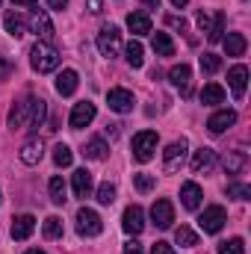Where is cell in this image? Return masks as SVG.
<instances>
[{"instance_id":"obj_1","label":"cell","mask_w":251,"mask_h":254,"mask_svg":"<svg viewBox=\"0 0 251 254\" xmlns=\"http://www.w3.org/2000/svg\"><path fill=\"white\" fill-rule=\"evenodd\" d=\"M30 65H33V71H39V74L57 71V68H60V54H57V48H51L48 42H36L33 51H30Z\"/></svg>"},{"instance_id":"obj_2","label":"cell","mask_w":251,"mask_h":254,"mask_svg":"<svg viewBox=\"0 0 251 254\" xmlns=\"http://www.w3.org/2000/svg\"><path fill=\"white\" fill-rule=\"evenodd\" d=\"M157 145H160V136H157L154 130H142V133H136V136H133V160H139V163L154 160Z\"/></svg>"},{"instance_id":"obj_3","label":"cell","mask_w":251,"mask_h":254,"mask_svg":"<svg viewBox=\"0 0 251 254\" xmlns=\"http://www.w3.org/2000/svg\"><path fill=\"white\" fill-rule=\"evenodd\" d=\"M98 51L107 60L119 57V51H122V33H119V27H113V24L101 27V33H98Z\"/></svg>"},{"instance_id":"obj_4","label":"cell","mask_w":251,"mask_h":254,"mask_svg":"<svg viewBox=\"0 0 251 254\" xmlns=\"http://www.w3.org/2000/svg\"><path fill=\"white\" fill-rule=\"evenodd\" d=\"M225 222H228V213H225V207H219V204L207 207V210L198 216V228H201L204 234H219V231L225 228Z\"/></svg>"},{"instance_id":"obj_5","label":"cell","mask_w":251,"mask_h":254,"mask_svg":"<svg viewBox=\"0 0 251 254\" xmlns=\"http://www.w3.org/2000/svg\"><path fill=\"white\" fill-rule=\"evenodd\" d=\"M101 231H104V222L95 210H89V207L77 210V234L80 237H98Z\"/></svg>"},{"instance_id":"obj_6","label":"cell","mask_w":251,"mask_h":254,"mask_svg":"<svg viewBox=\"0 0 251 254\" xmlns=\"http://www.w3.org/2000/svg\"><path fill=\"white\" fill-rule=\"evenodd\" d=\"M151 222H154V228H160V231H169V228H172V222H175V207H172L169 198H157V201H154V207H151Z\"/></svg>"},{"instance_id":"obj_7","label":"cell","mask_w":251,"mask_h":254,"mask_svg":"<svg viewBox=\"0 0 251 254\" xmlns=\"http://www.w3.org/2000/svg\"><path fill=\"white\" fill-rule=\"evenodd\" d=\"M95 116H98V107L92 101H80V104H74L68 125H71V130H83V127H89L95 122Z\"/></svg>"},{"instance_id":"obj_8","label":"cell","mask_w":251,"mask_h":254,"mask_svg":"<svg viewBox=\"0 0 251 254\" xmlns=\"http://www.w3.org/2000/svg\"><path fill=\"white\" fill-rule=\"evenodd\" d=\"M187 139H178V142H172L166 151H163V169L172 175V172H178L181 166H184V160H187Z\"/></svg>"},{"instance_id":"obj_9","label":"cell","mask_w":251,"mask_h":254,"mask_svg":"<svg viewBox=\"0 0 251 254\" xmlns=\"http://www.w3.org/2000/svg\"><path fill=\"white\" fill-rule=\"evenodd\" d=\"M33 104H36V98H24V101H18V104L9 110V130H24V127L30 125Z\"/></svg>"},{"instance_id":"obj_10","label":"cell","mask_w":251,"mask_h":254,"mask_svg":"<svg viewBox=\"0 0 251 254\" xmlns=\"http://www.w3.org/2000/svg\"><path fill=\"white\" fill-rule=\"evenodd\" d=\"M107 104H110V110L113 113H130L133 107H136V98H133V92L130 89H110L107 92Z\"/></svg>"},{"instance_id":"obj_11","label":"cell","mask_w":251,"mask_h":254,"mask_svg":"<svg viewBox=\"0 0 251 254\" xmlns=\"http://www.w3.org/2000/svg\"><path fill=\"white\" fill-rule=\"evenodd\" d=\"M122 228H125V234H133V237L142 234V228H145V213H142L139 204H130L125 213H122Z\"/></svg>"},{"instance_id":"obj_12","label":"cell","mask_w":251,"mask_h":254,"mask_svg":"<svg viewBox=\"0 0 251 254\" xmlns=\"http://www.w3.org/2000/svg\"><path fill=\"white\" fill-rule=\"evenodd\" d=\"M169 80H172V86L187 98V95H192V68H189L187 63L175 65L172 71H169Z\"/></svg>"},{"instance_id":"obj_13","label":"cell","mask_w":251,"mask_h":254,"mask_svg":"<svg viewBox=\"0 0 251 254\" xmlns=\"http://www.w3.org/2000/svg\"><path fill=\"white\" fill-rule=\"evenodd\" d=\"M33 33L42 39V42H51L54 39V24H51V15L45 9H33Z\"/></svg>"},{"instance_id":"obj_14","label":"cell","mask_w":251,"mask_h":254,"mask_svg":"<svg viewBox=\"0 0 251 254\" xmlns=\"http://www.w3.org/2000/svg\"><path fill=\"white\" fill-rule=\"evenodd\" d=\"M234 125H237V113H234V110H219V113H213V116L207 119V130L216 133V136L225 133L228 127H234Z\"/></svg>"},{"instance_id":"obj_15","label":"cell","mask_w":251,"mask_h":254,"mask_svg":"<svg viewBox=\"0 0 251 254\" xmlns=\"http://www.w3.org/2000/svg\"><path fill=\"white\" fill-rule=\"evenodd\" d=\"M228 83H231L234 95L243 98V95H246V86H249V68H246V65H234V68L228 71Z\"/></svg>"},{"instance_id":"obj_16","label":"cell","mask_w":251,"mask_h":254,"mask_svg":"<svg viewBox=\"0 0 251 254\" xmlns=\"http://www.w3.org/2000/svg\"><path fill=\"white\" fill-rule=\"evenodd\" d=\"M33 231H36V216L24 213V216H15L12 219V240H27Z\"/></svg>"},{"instance_id":"obj_17","label":"cell","mask_w":251,"mask_h":254,"mask_svg":"<svg viewBox=\"0 0 251 254\" xmlns=\"http://www.w3.org/2000/svg\"><path fill=\"white\" fill-rule=\"evenodd\" d=\"M77 86H80V77H77L74 68H65L63 74L57 77V92H60L63 98H71V95L77 92Z\"/></svg>"},{"instance_id":"obj_18","label":"cell","mask_w":251,"mask_h":254,"mask_svg":"<svg viewBox=\"0 0 251 254\" xmlns=\"http://www.w3.org/2000/svg\"><path fill=\"white\" fill-rule=\"evenodd\" d=\"M201 198H204V192H201V187H198L195 181H187V184L181 187V201H184L187 210H198V207H201Z\"/></svg>"},{"instance_id":"obj_19","label":"cell","mask_w":251,"mask_h":254,"mask_svg":"<svg viewBox=\"0 0 251 254\" xmlns=\"http://www.w3.org/2000/svg\"><path fill=\"white\" fill-rule=\"evenodd\" d=\"M42 154H45L42 139H30V142H24V148H21V163H24V166H39Z\"/></svg>"},{"instance_id":"obj_20","label":"cell","mask_w":251,"mask_h":254,"mask_svg":"<svg viewBox=\"0 0 251 254\" xmlns=\"http://www.w3.org/2000/svg\"><path fill=\"white\" fill-rule=\"evenodd\" d=\"M71 184H74V195H77V198H89V195H92V187H95V181H92V172H89V169H77Z\"/></svg>"},{"instance_id":"obj_21","label":"cell","mask_w":251,"mask_h":254,"mask_svg":"<svg viewBox=\"0 0 251 254\" xmlns=\"http://www.w3.org/2000/svg\"><path fill=\"white\" fill-rule=\"evenodd\" d=\"M222 45H225V54H228V57H243L246 48H249V42H246L243 33H228V36H222Z\"/></svg>"},{"instance_id":"obj_22","label":"cell","mask_w":251,"mask_h":254,"mask_svg":"<svg viewBox=\"0 0 251 254\" xmlns=\"http://www.w3.org/2000/svg\"><path fill=\"white\" fill-rule=\"evenodd\" d=\"M213 163H216V151H213V148H198V151H195V157H192V172H195V175L210 172V169H213Z\"/></svg>"},{"instance_id":"obj_23","label":"cell","mask_w":251,"mask_h":254,"mask_svg":"<svg viewBox=\"0 0 251 254\" xmlns=\"http://www.w3.org/2000/svg\"><path fill=\"white\" fill-rule=\"evenodd\" d=\"M246 166H249V157H246V151H228V157L222 160V169H225V175H240Z\"/></svg>"},{"instance_id":"obj_24","label":"cell","mask_w":251,"mask_h":254,"mask_svg":"<svg viewBox=\"0 0 251 254\" xmlns=\"http://www.w3.org/2000/svg\"><path fill=\"white\" fill-rule=\"evenodd\" d=\"M127 30H130L133 36L151 33V18H148V12H130V15H127Z\"/></svg>"},{"instance_id":"obj_25","label":"cell","mask_w":251,"mask_h":254,"mask_svg":"<svg viewBox=\"0 0 251 254\" xmlns=\"http://www.w3.org/2000/svg\"><path fill=\"white\" fill-rule=\"evenodd\" d=\"M3 27H6V33H9L12 39H21V36L27 33V21H24L18 12H6V18H3Z\"/></svg>"},{"instance_id":"obj_26","label":"cell","mask_w":251,"mask_h":254,"mask_svg":"<svg viewBox=\"0 0 251 254\" xmlns=\"http://www.w3.org/2000/svg\"><path fill=\"white\" fill-rule=\"evenodd\" d=\"M151 48L157 51V57H175V42H172L169 33H154Z\"/></svg>"},{"instance_id":"obj_27","label":"cell","mask_w":251,"mask_h":254,"mask_svg":"<svg viewBox=\"0 0 251 254\" xmlns=\"http://www.w3.org/2000/svg\"><path fill=\"white\" fill-rule=\"evenodd\" d=\"M201 104L204 107H216V104H225V89L219 83H207L204 92H201Z\"/></svg>"},{"instance_id":"obj_28","label":"cell","mask_w":251,"mask_h":254,"mask_svg":"<svg viewBox=\"0 0 251 254\" xmlns=\"http://www.w3.org/2000/svg\"><path fill=\"white\" fill-rule=\"evenodd\" d=\"M48 192H51V201H54L57 207H63L65 201H68V187H65V181L60 178V175H54V178H51Z\"/></svg>"},{"instance_id":"obj_29","label":"cell","mask_w":251,"mask_h":254,"mask_svg":"<svg viewBox=\"0 0 251 254\" xmlns=\"http://www.w3.org/2000/svg\"><path fill=\"white\" fill-rule=\"evenodd\" d=\"M125 54H127V63H130V68H142L145 65V48H142V42H130L125 48Z\"/></svg>"},{"instance_id":"obj_30","label":"cell","mask_w":251,"mask_h":254,"mask_svg":"<svg viewBox=\"0 0 251 254\" xmlns=\"http://www.w3.org/2000/svg\"><path fill=\"white\" fill-rule=\"evenodd\" d=\"M86 160H107V154H110V145L104 142V139H92L89 145H86Z\"/></svg>"},{"instance_id":"obj_31","label":"cell","mask_w":251,"mask_h":254,"mask_svg":"<svg viewBox=\"0 0 251 254\" xmlns=\"http://www.w3.org/2000/svg\"><path fill=\"white\" fill-rule=\"evenodd\" d=\"M45 116H48V104L42 101V98H36V104H33V116H30V130H39L42 122H45Z\"/></svg>"},{"instance_id":"obj_32","label":"cell","mask_w":251,"mask_h":254,"mask_svg":"<svg viewBox=\"0 0 251 254\" xmlns=\"http://www.w3.org/2000/svg\"><path fill=\"white\" fill-rule=\"evenodd\" d=\"M222 33H225V12H216V18H213V24H210V30H207V42H222Z\"/></svg>"},{"instance_id":"obj_33","label":"cell","mask_w":251,"mask_h":254,"mask_svg":"<svg viewBox=\"0 0 251 254\" xmlns=\"http://www.w3.org/2000/svg\"><path fill=\"white\" fill-rule=\"evenodd\" d=\"M42 231H45L48 240H60V237H63V219H60V216H48L45 225H42Z\"/></svg>"},{"instance_id":"obj_34","label":"cell","mask_w":251,"mask_h":254,"mask_svg":"<svg viewBox=\"0 0 251 254\" xmlns=\"http://www.w3.org/2000/svg\"><path fill=\"white\" fill-rule=\"evenodd\" d=\"M175 240H178V246H184V249H192V246H198V234L187 228V225H181L178 231H175Z\"/></svg>"},{"instance_id":"obj_35","label":"cell","mask_w":251,"mask_h":254,"mask_svg":"<svg viewBox=\"0 0 251 254\" xmlns=\"http://www.w3.org/2000/svg\"><path fill=\"white\" fill-rule=\"evenodd\" d=\"M133 187L145 195V192H151L154 187H157V178L148 175V172H136V175H133Z\"/></svg>"},{"instance_id":"obj_36","label":"cell","mask_w":251,"mask_h":254,"mask_svg":"<svg viewBox=\"0 0 251 254\" xmlns=\"http://www.w3.org/2000/svg\"><path fill=\"white\" fill-rule=\"evenodd\" d=\"M54 163H57L60 169H68V166L74 163V154H71L68 145H57V148H54Z\"/></svg>"},{"instance_id":"obj_37","label":"cell","mask_w":251,"mask_h":254,"mask_svg":"<svg viewBox=\"0 0 251 254\" xmlns=\"http://www.w3.org/2000/svg\"><path fill=\"white\" fill-rule=\"evenodd\" d=\"M219 254H246V243L240 237H231L228 243L219 246Z\"/></svg>"},{"instance_id":"obj_38","label":"cell","mask_w":251,"mask_h":254,"mask_svg":"<svg viewBox=\"0 0 251 254\" xmlns=\"http://www.w3.org/2000/svg\"><path fill=\"white\" fill-rule=\"evenodd\" d=\"M228 198L249 201V198H251V187H249V184H228Z\"/></svg>"},{"instance_id":"obj_39","label":"cell","mask_w":251,"mask_h":254,"mask_svg":"<svg viewBox=\"0 0 251 254\" xmlns=\"http://www.w3.org/2000/svg\"><path fill=\"white\" fill-rule=\"evenodd\" d=\"M219 68H222V60H219L216 54H204V57H201V71H204V74H216Z\"/></svg>"},{"instance_id":"obj_40","label":"cell","mask_w":251,"mask_h":254,"mask_svg":"<svg viewBox=\"0 0 251 254\" xmlns=\"http://www.w3.org/2000/svg\"><path fill=\"white\" fill-rule=\"evenodd\" d=\"M98 201H101V204H113V201H116V187H113L110 181L98 187Z\"/></svg>"},{"instance_id":"obj_41","label":"cell","mask_w":251,"mask_h":254,"mask_svg":"<svg viewBox=\"0 0 251 254\" xmlns=\"http://www.w3.org/2000/svg\"><path fill=\"white\" fill-rule=\"evenodd\" d=\"M151 254H175V249H172L169 243H163V240H157V243L151 246Z\"/></svg>"},{"instance_id":"obj_42","label":"cell","mask_w":251,"mask_h":254,"mask_svg":"<svg viewBox=\"0 0 251 254\" xmlns=\"http://www.w3.org/2000/svg\"><path fill=\"white\" fill-rule=\"evenodd\" d=\"M12 71H15V65L9 63L6 57H0V80H6V77H9Z\"/></svg>"},{"instance_id":"obj_43","label":"cell","mask_w":251,"mask_h":254,"mask_svg":"<svg viewBox=\"0 0 251 254\" xmlns=\"http://www.w3.org/2000/svg\"><path fill=\"white\" fill-rule=\"evenodd\" d=\"M210 24H213V18L201 9V12H198V27H201V33H207V30H210Z\"/></svg>"},{"instance_id":"obj_44","label":"cell","mask_w":251,"mask_h":254,"mask_svg":"<svg viewBox=\"0 0 251 254\" xmlns=\"http://www.w3.org/2000/svg\"><path fill=\"white\" fill-rule=\"evenodd\" d=\"M122 254H142V243H139V240L125 243V252H122Z\"/></svg>"},{"instance_id":"obj_45","label":"cell","mask_w":251,"mask_h":254,"mask_svg":"<svg viewBox=\"0 0 251 254\" xmlns=\"http://www.w3.org/2000/svg\"><path fill=\"white\" fill-rule=\"evenodd\" d=\"M166 21H169V27H175V30H187V21H184V18H178V15H169Z\"/></svg>"},{"instance_id":"obj_46","label":"cell","mask_w":251,"mask_h":254,"mask_svg":"<svg viewBox=\"0 0 251 254\" xmlns=\"http://www.w3.org/2000/svg\"><path fill=\"white\" fill-rule=\"evenodd\" d=\"M86 6H89L92 15H101L104 12V0H86Z\"/></svg>"},{"instance_id":"obj_47","label":"cell","mask_w":251,"mask_h":254,"mask_svg":"<svg viewBox=\"0 0 251 254\" xmlns=\"http://www.w3.org/2000/svg\"><path fill=\"white\" fill-rule=\"evenodd\" d=\"M48 6H51V9H57V12H63L65 6H68V0H48Z\"/></svg>"},{"instance_id":"obj_48","label":"cell","mask_w":251,"mask_h":254,"mask_svg":"<svg viewBox=\"0 0 251 254\" xmlns=\"http://www.w3.org/2000/svg\"><path fill=\"white\" fill-rule=\"evenodd\" d=\"M119 127H122V125H107V136H110V139H116V136H119Z\"/></svg>"},{"instance_id":"obj_49","label":"cell","mask_w":251,"mask_h":254,"mask_svg":"<svg viewBox=\"0 0 251 254\" xmlns=\"http://www.w3.org/2000/svg\"><path fill=\"white\" fill-rule=\"evenodd\" d=\"M12 3H15V6H36L39 0H12Z\"/></svg>"},{"instance_id":"obj_50","label":"cell","mask_w":251,"mask_h":254,"mask_svg":"<svg viewBox=\"0 0 251 254\" xmlns=\"http://www.w3.org/2000/svg\"><path fill=\"white\" fill-rule=\"evenodd\" d=\"M142 3H145L148 9H160V0H142Z\"/></svg>"},{"instance_id":"obj_51","label":"cell","mask_w":251,"mask_h":254,"mask_svg":"<svg viewBox=\"0 0 251 254\" xmlns=\"http://www.w3.org/2000/svg\"><path fill=\"white\" fill-rule=\"evenodd\" d=\"M187 3H189V0H172V6H178V9H184Z\"/></svg>"},{"instance_id":"obj_52","label":"cell","mask_w":251,"mask_h":254,"mask_svg":"<svg viewBox=\"0 0 251 254\" xmlns=\"http://www.w3.org/2000/svg\"><path fill=\"white\" fill-rule=\"evenodd\" d=\"M24 254H45L42 249H30V252H24Z\"/></svg>"},{"instance_id":"obj_53","label":"cell","mask_w":251,"mask_h":254,"mask_svg":"<svg viewBox=\"0 0 251 254\" xmlns=\"http://www.w3.org/2000/svg\"><path fill=\"white\" fill-rule=\"evenodd\" d=\"M0 201H3V195H0Z\"/></svg>"}]
</instances>
